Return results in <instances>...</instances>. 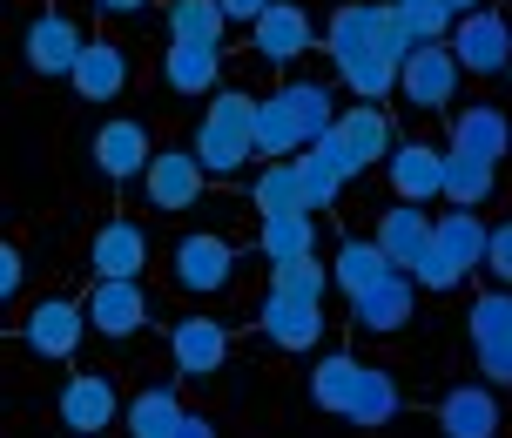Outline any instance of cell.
I'll return each instance as SVG.
<instances>
[{
    "mask_svg": "<svg viewBox=\"0 0 512 438\" xmlns=\"http://www.w3.org/2000/svg\"><path fill=\"white\" fill-rule=\"evenodd\" d=\"M256 216H317L304 196V176H297V162H263L256 169V189H250Z\"/></svg>",
    "mask_w": 512,
    "mask_h": 438,
    "instance_id": "cell-28",
    "label": "cell"
},
{
    "mask_svg": "<svg viewBox=\"0 0 512 438\" xmlns=\"http://www.w3.org/2000/svg\"><path fill=\"white\" fill-rule=\"evenodd\" d=\"M411 284H418V290H432V297H438V290H459V284H465V270H459L452 257H445V250H425V263L411 270Z\"/></svg>",
    "mask_w": 512,
    "mask_h": 438,
    "instance_id": "cell-38",
    "label": "cell"
},
{
    "mask_svg": "<svg viewBox=\"0 0 512 438\" xmlns=\"http://www.w3.org/2000/svg\"><path fill=\"white\" fill-rule=\"evenodd\" d=\"M364 378H371V364H364V358L331 351V358L310 364V405L331 412V418H351V412H358V398H364Z\"/></svg>",
    "mask_w": 512,
    "mask_h": 438,
    "instance_id": "cell-18",
    "label": "cell"
},
{
    "mask_svg": "<svg viewBox=\"0 0 512 438\" xmlns=\"http://www.w3.org/2000/svg\"><path fill=\"white\" fill-rule=\"evenodd\" d=\"M81 310H88V331L115 337V344H128V337L149 324V297H142L135 277H95L88 297H81Z\"/></svg>",
    "mask_w": 512,
    "mask_h": 438,
    "instance_id": "cell-5",
    "label": "cell"
},
{
    "mask_svg": "<svg viewBox=\"0 0 512 438\" xmlns=\"http://www.w3.org/2000/svg\"><path fill=\"white\" fill-rule=\"evenodd\" d=\"M81 337H88V310L75 297H41V304L21 317V344L34 358H75Z\"/></svg>",
    "mask_w": 512,
    "mask_h": 438,
    "instance_id": "cell-8",
    "label": "cell"
},
{
    "mask_svg": "<svg viewBox=\"0 0 512 438\" xmlns=\"http://www.w3.org/2000/svg\"><path fill=\"white\" fill-rule=\"evenodd\" d=\"M256 250L270 263L310 257V250H317V216H263V223H256Z\"/></svg>",
    "mask_w": 512,
    "mask_h": 438,
    "instance_id": "cell-31",
    "label": "cell"
},
{
    "mask_svg": "<svg viewBox=\"0 0 512 438\" xmlns=\"http://www.w3.org/2000/svg\"><path fill=\"white\" fill-rule=\"evenodd\" d=\"M432 250H445V257L459 263L465 277H472V270H486V250H492V230H486V216H479V209H445V216H438V236H432Z\"/></svg>",
    "mask_w": 512,
    "mask_h": 438,
    "instance_id": "cell-23",
    "label": "cell"
},
{
    "mask_svg": "<svg viewBox=\"0 0 512 438\" xmlns=\"http://www.w3.org/2000/svg\"><path fill=\"white\" fill-rule=\"evenodd\" d=\"M411 304H418V284H411L405 270H398V277H384L378 290L351 297V324H358V331L391 337V331H405V324H411Z\"/></svg>",
    "mask_w": 512,
    "mask_h": 438,
    "instance_id": "cell-20",
    "label": "cell"
},
{
    "mask_svg": "<svg viewBox=\"0 0 512 438\" xmlns=\"http://www.w3.org/2000/svg\"><path fill=\"white\" fill-rule=\"evenodd\" d=\"M337 135H344V149H351V162L358 169H371V162H391V122H384V108L378 102H364V108H344L337 115Z\"/></svg>",
    "mask_w": 512,
    "mask_h": 438,
    "instance_id": "cell-27",
    "label": "cell"
},
{
    "mask_svg": "<svg viewBox=\"0 0 512 438\" xmlns=\"http://www.w3.org/2000/svg\"><path fill=\"white\" fill-rule=\"evenodd\" d=\"M149 129L135 122V115H115V122H102L95 129V169H102L108 182H135V176H149Z\"/></svg>",
    "mask_w": 512,
    "mask_h": 438,
    "instance_id": "cell-13",
    "label": "cell"
},
{
    "mask_svg": "<svg viewBox=\"0 0 512 438\" xmlns=\"http://www.w3.org/2000/svg\"><path fill=\"white\" fill-rule=\"evenodd\" d=\"M182 398L169 385H142L135 398H128V412H122V432L128 438H176V425H182Z\"/></svg>",
    "mask_w": 512,
    "mask_h": 438,
    "instance_id": "cell-29",
    "label": "cell"
},
{
    "mask_svg": "<svg viewBox=\"0 0 512 438\" xmlns=\"http://www.w3.org/2000/svg\"><path fill=\"white\" fill-rule=\"evenodd\" d=\"M75 438H95V432H75Z\"/></svg>",
    "mask_w": 512,
    "mask_h": 438,
    "instance_id": "cell-46",
    "label": "cell"
},
{
    "mask_svg": "<svg viewBox=\"0 0 512 438\" xmlns=\"http://www.w3.org/2000/svg\"><path fill=\"white\" fill-rule=\"evenodd\" d=\"M95 7H102V0H95Z\"/></svg>",
    "mask_w": 512,
    "mask_h": 438,
    "instance_id": "cell-47",
    "label": "cell"
},
{
    "mask_svg": "<svg viewBox=\"0 0 512 438\" xmlns=\"http://www.w3.org/2000/svg\"><path fill=\"white\" fill-rule=\"evenodd\" d=\"M81 27L68 21V14H34L27 21V34H21V54H27V68L41 81H54V75H75V61H81Z\"/></svg>",
    "mask_w": 512,
    "mask_h": 438,
    "instance_id": "cell-10",
    "label": "cell"
},
{
    "mask_svg": "<svg viewBox=\"0 0 512 438\" xmlns=\"http://www.w3.org/2000/svg\"><path fill=\"white\" fill-rule=\"evenodd\" d=\"M391 7H398V14H405V21L418 27V34H425V41H445V34L459 27L452 0H391Z\"/></svg>",
    "mask_w": 512,
    "mask_h": 438,
    "instance_id": "cell-37",
    "label": "cell"
},
{
    "mask_svg": "<svg viewBox=\"0 0 512 438\" xmlns=\"http://www.w3.org/2000/svg\"><path fill=\"white\" fill-rule=\"evenodd\" d=\"M479 7H486V0H452V14H479Z\"/></svg>",
    "mask_w": 512,
    "mask_h": 438,
    "instance_id": "cell-45",
    "label": "cell"
},
{
    "mask_svg": "<svg viewBox=\"0 0 512 438\" xmlns=\"http://www.w3.org/2000/svg\"><path fill=\"white\" fill-rule=\"evenodd\" d=\"M398 412H405V398H398V385H391V371H378V364H371V378H364V398H358V412H351V425L384 432Z\"/></svg>",
    "mask_w": 512,
    "mask_h": 438,
    "instance_id": "cell-35",
    "label": "cell"
},
{
    "mask_svg": "<svg viewBox=\"0 0 512 438\" xmlns=\"http://www.w3.org/2000/svg\"><path fill=\"white\" fill-rule=\"evenodd\" d=\"M432 236H438V216H425V203H391V209L378 216V250L398 263L405 277L418 270V263H425Z\"/></svg>",
    "mask_w": 512,
    "mask_h": 438,
    "instance_id": "cell-16",
    "label": "cell"
},
{
    "mask_svg": "<svg viewBox=\"0 0 512 438\" xmlns=\"http://www.w3.org/2000/svg\"><path fill=\"white\" fill-rule=\"evenodd\" d=\"M270 7H277V0H223V14H230V21H243V27H256Z\"/></svg>",
    "mask_w": 512,
    "mask_h": 438,
    "instance_id": "cell-42",
    "label": "cell"
},
{
    "mask_svg": "<svg viewBox=\"0 0 512 438\" xmlns=\"http://www.w3.org/2000/svg\"><path fill=\"white\" fill-rule=\"evenodd\" d=\"M21 284H27V257H21V243H7L0 250V297H21Z\"/></svg>",
    "mask_w": 512,
    "mask_h": 438,
    "instance_id": "cell-41",
    "label": "cell"
},
{
    "mask_svg": "<svg viewBox=\"0 0 512 438\" xmlns=\"http://www.w3.org/2000/svg\"><path fill=\"white\" fill-rule=\"evenodd\" d=\"M169 358H176L182 378H216L223 358H230V324H216V317H176L169 324Z\"/></svg>",
    "mask_w": 512,
    "mask_h": 438,
    "instance_id": "cell-11",
    "label": "cell"
},
{
    "mask_svg": "<svg viewBox=\"0 0 512 438\" xmlns=\"http://www.w3.org/2000/svg\"><path fill=\"white\" fill-rule=\"evenodd\" d=\"M331 277H337L344 297H364V290H378L384 277H398V263L378 250V236H371V243H364V236H344L337 257H331Z\"/></svg>",
    "mask_w": 512,
    "mask_h": 438,
    "instance_id": "cell-25",
    "label": "cell"
},
{
    "mask_svg": "<svg viewBox=\"0 0 512 438\" xmlns=\"http://www.w3.org/2000/svg\"><path fill=\"white\" fill-rule=\"evenodd\" d=\"M492 189H499V162H486V155H465V149H445V203L486 209Z\"/></svg>",
    "mask_w": 512,
    "mask_h": 438,
    "instance_id": "cell-30",
    "label": "cell"
},
{
    "mask_svg": "<svg viewBox=\"0 0 512 438\" xmlns=\"http://www.w3.org/2000/svg\"><path fill=\"white\" fill-rule=\"evenodd\" d=\"M310 41H317V27H310V14L297 7V0H277V7L250 27L256 61H270V68H290L297 54H310Z\"/></svg>",
    "mask_w": 512,
    "mask_h": 438,
    "instance_id": "cell-14",
    "label": "cell"
},
{
    "mask_svg": "<svg viewBox=\"0 0 512 438\" xmlns=\"http://www.w3.org/2000/svg\"><path fill=\"white\" fill-rule=\"evenodd\" d=\"M472 358H479V378H492V385H512V331L492 337V344H479Z\"/></svg>",
    "mask_w": 512,
    "mask_h": 438,
    "instance_id": "cell-39",
    "label": "cell"
},
{
    "mask_svg": "<svg viewBox=\"0 0 512 438\" xmlns=\"http://www.w3.org/2000/svg\"><path fill=\"white\" fill-rule=\"evenodd\" d=\"M149 270V236L128 216H108L88 243V277H142Z\"/></svg>",
    "mask_w": 512,
    "mask_h": 438,
    "instance_id": "cell-17",
    "label": "cell"
},
{
    "mask_svg": "<svg viewBox=\"0 0 512 438\" xmlns=\"http://www.w3.org/2000/svg\"><path fill=\"white\" fill-rule=\"evenodd\" d=\"M459 75L465 68H459V54H452V41H425V48L398 68V95H405L418 115H445L452 95H459Z\"/></svg>",
    "mask_w": 512,
    "mask_h": 438,
    "instance_id": "cell-3",
    "label": "cell"
},
{
    "mask_svg": "<svg viewBox=\"0 0 512 438\" xmlns=\"http://www.w3.org/2000/svg\"><path fill=\"white\" fill-rule=\"evenodd\" d=\"M162 81L176 95H216V81H223V41H169Z\"/></svg>",
    "mask_w": 512,
    "mask_h": 438,
    "instance_id": "cell-19",
    "label": "cell"
},
{
    "mask_svg": "<svg viewBox=\"0 0 512 438\" xmlns=\"http://www.w3.org/2000/svg\"><path fill=\"white\" fill-rule=\"evenodd\" d=\"M384 21H391V7L378 0H344L324 27V48L337 61V81L358 95V102H384V95H398V61L384 54Z\"/></svg>",
    "mask_w": 512,
    "mask_h": 438,
    "instance_id": "cell-1",
    "label": "cell"
},
{
    "mask_svg": "<svg viewBox=\"0 0 512 438\" xmlns=\"http://www.w3.org/2000/svg\"><path fill=\"white\" fill-rule=\"evenodd\" d=\"M223 0H169V41H223Z\"/></svg>",
    "mask_w": 512,
    "mask_h": 438,
    "instance_id": "cell-33",
    "label": "cell"
},
{
    "mask_svg": "<svg viewBox=\"0 0 512 438\" xmlns=\"http://www.w3.org/2000/svg\"><path fill=\"white\" fill-rule=\"evenodd\" d=\"M176 438H216V418H203V412H189L176 425Z\"/></svg>",
    "mask_w": 512,
    "mask_h": 438,
    "instance_id": "cell-43",
    "label": "cell"
},
{
    "mask_svg": "<svg viewBox=\"0 0 512 438\" xmlns=\"http://www.w3.org/2000/svg\"><path fill=\"white\" fill-rule=\"evenodd\" d=\"M452 149L486 155V162H506V149H512V122H506V108H492V102L459 108V115H452Z\"/></svg>",
    "mask_w": 512,
    "mask_h": 438,
    "instance_id": "cell-24",
    "label": "cell"
},
{
    "mask_svg": "<svg viewBox=\"0 0 512 438\" xmlns=\"http://www.w3.org/2000/svg\"><path fill=\"white\" fill-rule=\"evenodd\" d=\"M283 95H290V108H297V122H304L310 142L337 129V95L324 88V81H283Z\"/></svg>",
    "mask_w": 512,
    "mask_h": 438,
    "instance_id": "cell-34",
    "label": "cell"
},
{
    "mask_svg": "<svg viewBox=\"0 0 512 438\" xmlns=\"http://www.w3.org/2000/svg\"><path fill=\"white\" fill-rule=\"evenodd\" d=\"M68 81H75V95H81V102H115V95L128 88V54L115 48V41H88Z\"/></svg>",
    "mask_w": 512,
    "mask_h": 438,
    "instance_id": "cell-26",
    "label": "cell"
},
{
    "mask_svg": "<svg viewBox=\"0 0 512 438\" xmlns=\"http://www.w3.org/2000/svg\"><path fill=\"white\" fill-rule=\"evenodd\" d=\"M270 290H290V297H310V304H324V290H337L331 263L317 257H290V263H270Z\"/></svg>",
    "mask_w": 512,
    "mask_h": 438,
    "instance_id": "cell-32",
    "label": "cell"
},
{
    "mask_svg": "<svg viewBox=\"0 0 512 438\" xmlns=\"http://www.w3.org/2000/svg\"><path fill=\"white\" fill-rule=\"evenodd\" d=\"M203 155L196 149H155L149 176H142V196H149V209H162V216H182V209L203 203Z\"/></svg>",
    "mask_w": 512,
    "mask_h": 438,
    "instance_id": "cell-7",
    "label": "cell"
},
{
    "mask_svg": "<svg viewBox=\"0 0 512 438\" xmlns=\"http://www.w3.org/2000/svg\"><path fill=\"white\" fill-rule=\"evenodd\" d=\"M438 432L445 438H499V398L492 385H459L438 398Z\"/></svg>",
    "mask_w": 512,
    "mask_h": 438,
    "instance_id": "cell-21",
    "label": "cell"
},
{
    "mask_svg": "<svg viewBox=\"0 0 512 438\" xmlns=\"http://www.w3.org/2000/svg\"><path fill=\"white\" fill-rule=\"evenodd\" d=\"M256 324H263V337H270L277 351H310V344L324 337V304L290 297V290H270L263 310H256Z\"/></svg>",
    "mask_w": 512,
    "mask_h": 438,
    "instance_id": "cell-15",
    "label": "cell"
},
{
    "mask_svg": "<svg viewBox=\"0 0 512 438\" xmlns=\"http://www.w3.org/2000/svg\"><path fill=\"white\" fill-rule=\"evenodd\" d=\"M310 149V135H304V122H297V108H290V95H263L256 102V155L263 162H290V155H304Z\"/></svg>",
    "mask_w": 512,
    "mask_h": 438,
    "instance_id": "cell-22",
    "label": "cell"
},
{
    "mask_svg": "<svg viewBox=\"0 0 512 438\" xmlns=\"http://www.w3.org/2000/svg\"><path fill=\"white\" fill-rule=\"evenodd\" d=\"M297 176H304V196H310V209H317V216H324V209L337 203V189L351 182V176H344V169L331 162V155L317 149V142H310V149L297 155Z\"/></svg>",
    "mask_w": 512,
    "mask_h": 438,
    "instance_id": "cell-36",
    "label": "cell"
},
{
    "mask_svg": "<svg viewBox=\"0 0 512 438\" xmlns=\"http://www.w3.org/2000/svg\"><path fill=\"white\" fill-rule=\"evenodd\" d=\"M108 14H142V7H149V0H102Z\"/></svg>",
    "mask_w": 512,
    "mask_h": 438,
    "instance_id": "cell-44",
    "label": "cell"
},
{
    "mask_svg": "<svg viewBox=\"0 0 512 438\" xmlns=\"http://www.w3.org/2000/svg\"><path fill=\"white\" fill-rule=\"evenodd\" d=\"M189 149L203 155L209 176H236V169L256 155V95H243V88H216Z\"/></svg>",
    "mask_w": 512,
    "mask_h": 438,
    "instance_id": "cell-2",
    "label": "cell"
},
{
    "mask_svg": "<svg viewBox=\"0 0 512 438\" xmlns=\"http://www.w3.org/2000/svg\"><path fill=\"white\" fill-rule=\"evenodd\" d=\"M486 270L492 277H499V284L512 290V223H499V230H492V250H486Z\"/></svg>",
    "mask_w": 512,
    "mask_h": 438,
    "instance_id": "cell-40",
    "label": "cell"
},
{
    "mask_svg": "<svg viewBox=\"0 0 512 438\" xmlns=\"http://www.w3.org/2000/svg\"><path fill=\"white\" fill-rule=\"evenodd\" d=\"M54 412H61L68 432H95V438H102L128 405H122V391H115L108 371H75V378L61 385V398H54Z\"/></svg>",
    "mask_w": 512,
    "mask_h": 438,
    "instance_id": "cell-9",
    "label": "cell"
},
{
    "mask_svg": "<svg viewBox=\"0 0 512 438\" xmlns=\"http://www.w3.org/2000/svg\"><path fill=\"white\" fill-rule=\"evenodd\" d=\"M169 277H176V290H189V297H216V290L236 277V250L209 230H189L176 250H169Z\"/></svg>",
    "mask_w": 512,
    "mask_h": 438,
    "instance_id": "cell-4",
    "label": "cell"
},
{
    "mask_svg": "<svg viewBox=\"0 0 512 438\" xmlns=\"http://www.w3.org/2000/svg\"><path fill=\"white\" fill-rule=\"evenodd\" d=\"M384 176H391V196L398 203H438L445 196V149H432V142H398L391 162H384Z\"/></svg>",
    "mask_w": 512,
    "mask_h": 438,
    "instance_id": "cell-12",
    "label": "cell"
},
{
    "mask_svg": "<svg viewBox=\"0 0 512 438\" xmlns=\"http://www.w3.org/2000/svg\"><path fill=\"white\" fill-rule=\"evenodd\" d=\"M452 54H459L465 75H506L512 68V27L499 7H479V14H459L452 27Z\"/></svg>",
    "mask_w": 512,
    "mask_h": 438,
    "instance_id": "cell-6",
    "label": "cell"
}]
</instances>
